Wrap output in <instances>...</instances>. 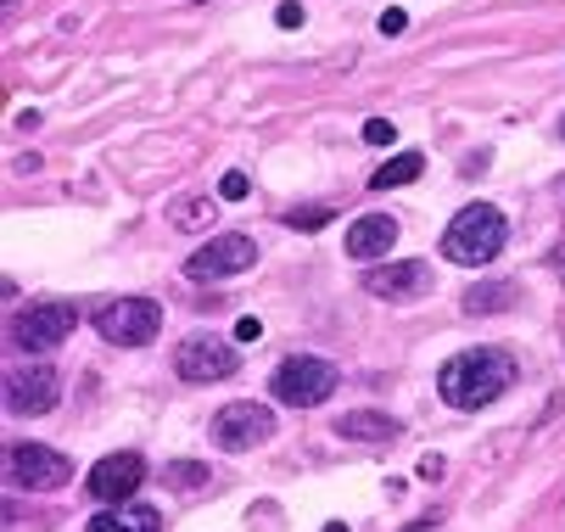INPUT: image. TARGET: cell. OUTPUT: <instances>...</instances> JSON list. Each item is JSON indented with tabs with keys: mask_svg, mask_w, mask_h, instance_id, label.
I'll return each instance as SVG.
<instances>
[{
	"mask_svg": "<svg viewBox=\"0 0 565 532\" xmlns=\"http://www.w3.org/2000/svg\"><path fill=\"white\" fill-rule=\"evenodd\" d=\"M326 532H348V526H342V521H331V526H326Z\"/></svg>",
	"mask_w": 565,
	"mask_h": 532,
	"instance_id": "cell-29",
	"label": "cell"
},
{
	"mask_svg": "<svg viewBox=\"0 0 565 532\" xmlns=\"http://www.w3.org/2000/svg\"><path fill=\"white\" fill-rule=\"evenodd\" d=\"M169 224L174 231H207V224H218V202L213 196H180V202H169Z\"/></svg>",
	"mask_w": 565,
	"mask_h": 532,
	"instance_id": "cell-18",
	"label": "cell"
},
{
	"mask_svg": "<svg viewBox=\"0 0 565 532\" xmlns=\"http://www.w3.org/2000/svg\"><path fill=\"white\" fill-rule=\"evenodd\" d=\"M7 482L18 493H51L73 482V460L51 443H7Z\"/></svg>",
	"mask_w": 565,
	"mask_h": 532,
	"instance_id": "cell-4",
	"label": "cell"
},
{
	"mask_svg": "<svg viewBox=\"0 0 565 532\" xmlns=\"http://www.w3.org/2000/svg\"><path fill=\"white\" fill-rule=\"evenodd\" d=\"M392 135H397V129H392L386 118H370V124H364V140H370V146H392Z\"/></svg>",
	"mask_w": 565,
	"mask_h": 532,
	"instance_id": "cell-22",
	"label": "cell"
},
{
	"mask_svg": "<svg viewBox=\"0 0 565 532\" xmlns=\"http://www.w3.org/2000/svg\"><path fill=\"white\" fill-rule=\"evenodd\" d=\"M56 404H62V375H56V364L29 359V364H12V370H7V409H12V415H51Z\"/></svg>",
	"mask_w": 565,
	"mask_h": 532,
	"instance_id": "cell-9",
	"label": "cell"
},
{
	"mask_svg": "<svg viewBox=\"0 0 565 532\" xmlns=\"http://www.w3.org/2000/svg\"><path fill=\"white\" fill-rule=\"evenodd\" d=\"M437 286V269L426 258H397V264H381V269H364V291L381 297V302H415Z\"/></svg>",
	"mask_w": 565,
	"mask_h": 532,
	"instance_id": "cell-11",
	"label": "cell"
},
{
	"mask_svg": "<svg viewBox=\"0 0 565 532\" xmlns=\"http://www.w3.org/2000/svg\"><path fill=\"white\" fill-rule=\"evenodd\" d=\"M275 23H280V29H297V23H302V7H297V0H286V7L275 12Z\"/></svg>",
	"mask_w": 565,
	"mask_h": 532,
	"instance_id": "cell-24",
	"label": "cell"
},
{
	"mask_svg": "<svg viewBox=\"0 0 565 532\" xmlns=\"http://www.w3.org/2000/svg\"><path fill=\"white\" fill-rule=\"evenodd\" d=\"M85 532H163V515L140 499H124V504H107L102 515H90Z\"/></svg>",
	"mask_w": 565,
	"mask_h": 532,
	"instance_id": "cell-15",
	"label": "cell"
},
{
	"mask_svg": "<svg viewBox=\"0 0 565 532\" xmlns=\"http://www.w3.org/2000/svg\"><path fill=\"white\" fill-rule=\"evenodd\" d=\"M559 135H565V124H559Z\"/></svg>",
	"mask_w": 565,
	"mask_h": 532,
	"instance_id": "cell-30",
	"label": "cell"
},
{
	"mask_svg": "<svg viewBox=\"0 0 565 532\" xmlns=\"http://www.w3.org/2000/svg\"><path fill=\"white\" fill-rule=\"evenodd\" d=\"M510 382H515V359H510L504 348H465V353H454V359L443 364L437 393H443V404H454V409H481V404L504 398Z\"/></svg>",
	"mask_w": 565,
	"mask_h": 532,
	"instance_id": "cell-1",
	"label": "cell"
},
{
	"mask_svg": "<svg viewBox=\"0 0 565 532\" xmlns=\"http://www.w3.org/2000/svg\"><path fill=\"white\" fill-rule=\"evenodd\" d=\"M397 231H403V224H397L392 213H364V219H353V224H348V258H359V264L386 258V253L397 247Z\"/></svg>",
	"mask_w": 565,
	"mask_h": 532,
	"instance_id": "cell-13",
	"label": "cell"
},
{
	"mask_svg": "<svg viewBox=\"0 0 565 532\" xmlns=\"http://www.w3.org/2000/svg\"><path fill=\"white\" fill-rule=\"evenodd\" d=\"M515 302H521V286L515 280H476V286H465L459 309L465 315H510Z\"/></svg>",
	"mask_w": 565,
	"mask_h": 532,
	"instance_id": "cell-16",
	"label": "cell"
},
{
	"mask_svg": "<svg viewBox=\"0 0 565 532\" xmlns=\"http://www.w3.org/2000/svg\"><path fill=\"white\" fill-rule=\"evenodd\" d=\"M510 242V224L493 202H470L454 213V224L443 231V258L448 264H465V269H488Z\"/></svg>",
	"mask_w": 565,
	"mask_h": 532,
	"instance_id": "cell-2",
	"label": "cell"
},
{
	"mask_svg": "<svg viewBox=\"0 0 565 532\" xmlns=\"http://www.w3.org/2000/svg\"><path fill=\"white\" fill-rule=\"evenodd\" d=\"M443 471H448V466H443V454H426V460H420V477H431V482H437Z\"/></svg>",
	"mask_w": 565,
	"mask_h": 532,
	"instance_id": "cell-26",
	"label": "cell"
},
{
	"mask_svg": "<svg viewBox=\"0 0 565 532\" xmlns=\"http://www.w3.org/2000/svg\"><path fill=\"white\" fill-rule=\"evenodd\" d=\"M420 174H426L420 151H397L392 163H381V169L370 174V191H397V185H409V180H420Z\"/></svg>",
	"mask_w": 565,
	"mask_h": 532,
	"instance_id": "cell-17",
	"label": "cell"
},
{
	"mask_svg": "<svg viewBox=\"0 0 565 532\" xmlns=\"http://www.w3.org/2000/svg\"><path fill=\"white\" fill-rule=\"evenodd\" d=\"M403 532H443V521H437V515H426V521H415V526H403Z\"/></svg>",
	"mask_w": 565,
	"mask_h": 532,
	"instance_id": "cell-27",
	"label": "cell"
},
{
	"mask_svg": "<svg viewBox=\"0 0 565 532\" xmlns=\"http://www.w3.org/2000/svg\"><path fill=\"white\" fill-rule=\"evenodd\" d=\"M286 224H291V231H326V224H331V208H319V202H308V208H291L286 213Z\"/></svg>",
	"mask_w": 565,
	"mask_h": 532,
	"instance_id": "cell-20",
	"label": "cell"
},
{
	"mask_svg": "<svg viewBox=\"0 0 565 532\" xmlns=\"http://www.w3.org/2000/svg\"><path fill=\"white\" fill-rule=\"evenodd\" d=\"M337 437H348V443H397L403 421L386 415V409H348V415H337Z\"/></svg>",
	"mask_w": 565,
	"mask_h": 532,
	"instance_id": "cell-14",
	"label": "cell"
},
{
	"mask_svg": "<svg viewBox=\"0 0 565 532\" xmlns=\"http://www.w3.org/2000/svg\"><path fill=\"white\" fill-rule=\"evenodd\" d=\"M554 269H559V280H565V253H559V258H554Z\"/></svg>",
	"mask_w": 565,
	"mask_h": 532,
	"instance_id": "cell-28",
	"label": "cell"
},
{
	"mask_svg": "<svg viewBox=\"0 0 565 532\" xmlns=\"http://www.w3.org/2000/svg\"><path fill=\"white\" fill-rule=\"evenodd\" d=\"M337 387H342V370H337L331 359H319V353H291V359H280L275 382H269L275 404H291V409L326 404Z\"/></svg>",
	"mask_w": 565,
	"mask_h": 532,
	"instance_id": "cell-3",
	"label": "cell"
},
{
	"mask_svg": "<svg viewBox=\"0 0 565 532\" xmlns=\"http://www.w3.org/2000/svg\"><path fill=\"white\" fill-rule=\"evenodd\" d=\"M78 326V302H62V297H40L29 309L12 315V342L23 353H51L56 342H67Z\"/></svg>",
	"mask_w": 565,
	"mask_h": 532,
	"instance_id": "cell-5",
	"label": "cell"
},
{
	"mask_svg": "<svg viewBox=\"0 0 565 532\" xmlns=\"http://www.w3.org/2000/svg\"><path fill=\"white\" fill-rule=\"evenodd\" d=\"M247 191H253V180L241 174V169H230V174L218 180V196H224V202H241V196H247Z\"/></svg>",
	"mask_w": 565,
	"mask_h": 532,
	"instance_id": "cell-21",
	"label": "cell"
},
{
	"mask_svg": "<svg viewBox=\"0 0 565 532\" xmlns=\"http://www.w3.org/2000/svg\"><path fill=\"white\" fill-rule=\"evenodd\" d=\"M140 482H146V460H140L135 448H124V454H107V460H96V466H90L85 493H90V499H102V504H124Z\"/></svg>",
	"mask_w": 565,
	"mask_h": 532,
	"instance_id": "cell-12",
	"label": "cell"
},
{
	"mask_svg": "<svg viewBox=\"0 0 565 532\" xmlns=\"http://www.w3.org/2000/svg\"><path fill=\"white\" fill-rule=\"evenodd\" d=\"M258 337H264V326H258L253 315H247V320H235V342H258Z\"/></svg>",
	"mask_w": 565,
	"mask_h": 532,
	"instance_id": "cell-23",
	"label": "cell"
},
{
	"mask_svg": "<svg viewBox=\"0 0 565 532\" xmlns=\"http://www.w3.org/2000/svg\"><path fill=\"white\" fill-rule=\"evenodd\" d=\"M275 437V409L269 404H253V398H241V404H224L213 415V443L230 448V454H247L258 443Z\"/></svg>",
	"mask_w": 565,
	"mask_h": 532,
	"instance_id": "cell-10",
	"label": "cell"
},
{
	"mask_svg": "<svg viewBox=\"0 0 565 532\" xmlns=\"http://www.w3.org/2000/svg\"><path fill=\"white\" fill-rule=\"evenodd\" d=\"M207 482H213V471L196 466V460H174V466H163V488H169V493H202Z\"/></svg>",
	"mask_w": 565,
	"mask_h": 532,
	"instance_id": "cell-19",
	"label": "cell"
},
{
	"mask_svg": "<svg viewBox=\"0 0 565 532\" xmlns=\"http://www.w3.org/2000/svg\"><path fill=\"white\" fill-rule=\"evenodd\" d=\"M247 269H258V242L241 236V231H224V236H213L207 247H196L185 258V275L191 280H235V275H247Z\"/></svg>",
	"mask_w": 565,
	"mask_h": 532,
	"instance_id": "cell-8",
	"label": "cell"
},
{
	"mask_svg": "<svg viewBox=\"0 0 565 532\" xmlns=\"http://www.w3.org/2000/svg\"><path fill=\"white\" fill-rule=\"evenodd\" d=\"M96 331L113 348H146L157 331H163V309L151 297H113L107 309H96Z\"/></svg>",
	"mask_w": 565,
	"mask_h": 532,
	"instance_id": "cell-7",
	"label": "cell"
},
{
	"mask_svg": "<svg viewBox=\"0 0 565 532\" xmlns=\"http://www.w3.org/2000/svg\"><path fill=\"white\" fill-rule=\"evenodd\" d=\"M174 370H180V382L207 387V382H230V375L241 370V353H235V342H230V337L191 331V337L174 348Z\"/></svg>",
	"mask_w": 565,
	"mask_h": 532,
	"instance_id": "cell-6",
	"label": "cell"
},
{
	"mask_svg": "<svg viewBox=\"0 0 565 532\" xmlns=\"http://www.w3.org/2000/svg\"><path fill=\"white\" fill-rule=\"evenodd\" d=\"M403 29H409V18H403L397 7H392V12H381V34H403Z\"/></svg>",
	"mask_w": 565,
	"mask_h": 532,
	"instance_id": "cell-25",
	"label": "cell"
}]
</instances>
